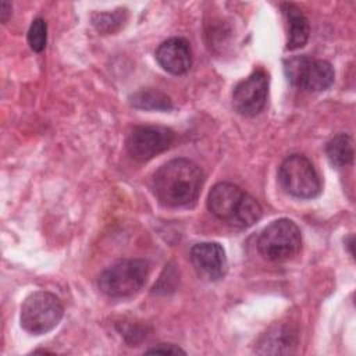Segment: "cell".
I'll list each match as a JSON object with an SVG mask.
<instances>
[{
  "mask_svg": "<svg viewBox=\"0 0 356 356\" xmlns=\"http://www.w3.org/2000/svg\"><path fill=\"white\" fill-rule=\"evenodd\" d=\"M203 181L204 175L199 165L188 159H174L154 172L152 188L163 204L185 207L197 199Z\"/></svg>",
  "mask_w": 356,
  "mask_h": 356,
  "instance_id": "obj_1",
  "label": "cell"
},
{
  "mask_svg": "<svg viewBox=\"0 0 356 356\" xmlns=\"http://www.w3.org/2000/svg\"><path fill=\"white\" fill-rule=\"evenodd\" d=\"M209 210L235 228H248L261 217V206L250 195L231 182L213 186L207 197Z\"/></svg>",
  "mask_w": 356,
  "mask_h": 356,
  "instance_id": "obj_2",
  "label": "cell"
},
{
  "mask_svg": "<svg viewBox=\"0 0 356 356\" xmlns=\"http://www.w3.org/2000/svg\"><path fill=\"white\" fill-rule=\"evenodd\" d=\"M257 246L264 259L277 263L288 261L300 252L302 234L292 220L280 218L261 231Z\"/></svg>",
  "mask_w": 356,
  "mask_h": 356,
  "instance_id": "obj_3",
  "label": "cell"
},
{
  "mask_svg": "<svg viewBox=\"0 0 356 356\" xmlns=\"http://www.w3.org/2000/svg\"><path fill=\"white\" fill-rule=\"evenodd\" d=\"M149 274V264L142 259L118 261L99 277V288L108 298H128L142 289Z\"/></svg>",
  "mask_w": 356,
  "mask_h": 356,
  "instance_id": "obj_4",
  "label": "cell"
},
{
  "mask_svg": "<svg viewBox=\"0 0 356 356\" xmlns=\"http://www.w3.org/2000/svg\"><path fill=\"white\" fill-rule=\"evenodd\" d=\"M63 314L64 307L56 295L36 291L26 296L21 306V325L33 335L46 334L60 323Z\"/></svg>",
  "mask_w": 356,
  "mask_h": 356,
  "instance_id": "obj_5",
  "label": "cell"
},
{
  "mask_svg": "<svg viewBox=\"0 0 356 356\" xmlns=\"http://www.w3.org/2000/svg\"><path fill=\"white\" fill-rule=\"evenodd\" d=\"M282 189L299 199L316 197L321 191L320 177L313 164L302 154L288 156L278 171Z\"/></svg>",
  "mask_w": 356,
  "mask_h": 356,
  "instance_id": "obj_6",
  "label": "cell"
},
{
  "mask_svg": "<svg viewBox=\"0 0 356 356\" xmlns=\"http://www.w3.org/2000/svg\"><path fill=\"white\" fill-rule=\"evenodd\" d=\"M284 71L288 81L307 92H323L334 83V68L328 61L296 56L284 61Z\"/></svg>",
  "mask_w": 356,
  "mask_h": 356,
  "instance_id": "obj_7",
  "label": "cell"
},
{
  "mask_svg": "<svg viewBox=\"0 0 356 356\" xmlns=\"http://www.w3.org/2000/svg\"><path fill=\"white\" fill-rule=\"evenodd\" d=\"M175 139V134L165 127L139 125L135 127L128 139L127 149L138 161H147L167 150Z\"/></svg>",
  "mask_w": 356,
  "mask_h": 356,
  "instance_id": "obj_8",
  "label": "cell"
},
{
  "mask_svg": "<svg viewBox=\"0 0 356 356\" xmlns=\"http://www.w3.org/2000/svg\"><path fill=\"white\" fill-rule=\"evenodd\" d=\"M267 93L268 76L263 70H256L235 86L232 92V106L239 114L253 117L264 108Z\"/></svg>",
  "mask_w": 356,
  "mask_h": 356,
  "instance_id": "obj_9",
  "label": "cell"
},
{
  "mask_svg": "<svg viewBox=\"0 0 356 356\" xmlns=\"http://www.w3.org/2000/svg\"><path fill=\"white\" fill-rule=\"evenodd\" d=\"M191 261L197 275L206 281L221 280L228 268L224 248L217 242H200L191 249Z\"/></svg>",
  "mask_w": 356,
  "mask_h": 356,
  "instance_id": "obj_10",
  "label": "cell"
},
{
  "mask_svg": "<svg viewBox=\"0 0 356 356\" xmlns=\"http://www.w3.org/2000/svg\"><path fill=\"white\" fill-rule=\"evenodd\" d=\"M159 64L170 74L182 75L192 65V51L189 43L182 38H171L164 40L156 50Z\"/></svg>",
  "mask_w": 356,
  "mask_h": 356,
  "instance_id": "obj_11",
  "label": "cell"
},
{
  "mask_svg": "<svg viewBox=\"0 0 356 356\" xmlns=\"http://www.w3.org/2000/svg\"><path fill=\"white\" fill-rule=\"evenodd\" d=\"M282 11L288 25L286 49L296 50L299 47H303L309 39V32H310L307 18L293 4H288V3L282 4Z\"/></svg>",
  "mask_w": 356,
  "mask_h": 356,
  "instance_id": "obj_12",
  "label": "cell"
},
{
  "mask_svg": "<svg viewBox=\"0 0 356 356\" xmlns=\"http://www.w3.org/2000/svg\"><path fill=\"white\" fill-rule=\"evenodd\" d=\"M259 346V353H289L296 346V335L288 327H277L261 338Z\"/></svg>",
  "mask_w": 356,
  "mask_h": 356,
  "instance_id": "obj_13",
  "label": "cell"
},
{
  "mask_svg": "<svg viewBox=\"0 0 356 356\" xmlns=\"http://www.w3.org/2000/svg\"><path fill=\"white\" fill-rule=\"evenodd\" d=\"M129 103L140 110L168 111L172 108L171 99L157 89H140L129 96Z\"/></svg>",
  "mask_w": 356,
  "mask_h": 356,
  "instance_id": "obj_14",
  "label": "cell"
},
{
  "mask_svg": "<svg viewBox=\"0 0 356 356\" xmlns=\"http://www.w3.org/2000/svg\"><path fill=\"white\" fill-rule=\"evenodd\" d=\"M328 160L335 167H346L353 161V140L346 134H339L334 136L325 147Z\"/></svg>",
  "mask_w": 356,
  "mask_h": 356,
  "instance_id": "obj_15",
  "label": "cell"
},
{
  "mask_svg": "<svg viewBox=\"0 0 356 356\" xmlns=\"http://www.w3.org/2000/svg\"><path fill=\"white\" fill-rule=\"evenodd\" d=\"M127 19V10L118 8L111 13H96L92 17L93 26L103 33H111L120 29Z\"/></svg>",
  "mask_w": 356,
  "mask_h": 356,
  "instance_id": "obj_16",
  "label": "cell"
},
{
  "mask_svg": "<svg viewBox=\"0 0 356 356\" xmlns=\"http://www.w3.org/2000/svg\"><path fill=\"white\" fill-rule=\"evenodd\" d=\"M47 40V25L40 17L35 18L28 31V43L33 51L40 53L46 47Z\"/></svg>",
  "mask_w": 356,
  "mask_h": 356,
  "instance_id": "obj_17",
  "label": "cell"
},
{
  "mask_svg": "<svg viewBox=\"0 0 356 356\" xmlns=\"http://www.w3.org/2000/svg\"><path fill=\"white\" fill-rule=\"evenodd\" d=\"M146 353H163V355H178V353H182V355H185V350L181 349L178 345L159 343L154 348L146 350Z\"/></svg>",
  "mask_w": 356,
  "mask_h": 356,
  "instance_id": "obj_18",
  "label": "cell"
},
{
  "mask_svg": "<svg viewBox=\"0 0 356 356\" xmlns=\"http://www.w3.org/2000/svg\"><path fill=\"white\" fill-rule=\"evenodd\" d=\"M11 14V4L8 1L0 3V21L6 22L8 19V15Z\"/></svg>",
  "mask_w": 356,
  "mask_h": 356,
  "instance_id": "obj_19",
  "label": "cell"
}]
</instances>
